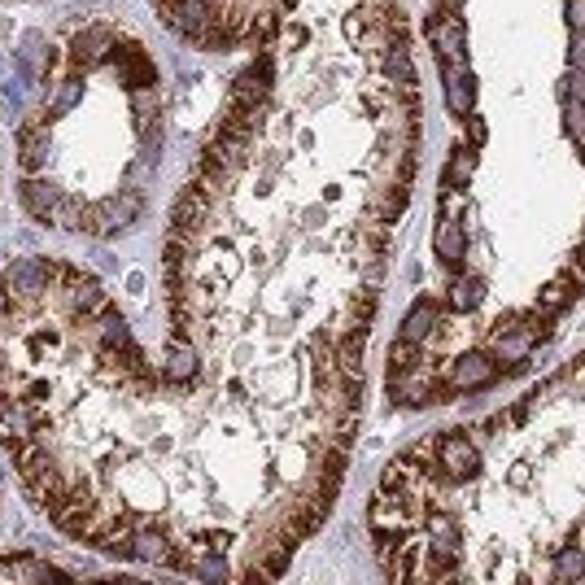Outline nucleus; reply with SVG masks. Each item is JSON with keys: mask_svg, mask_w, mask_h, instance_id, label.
Instances as JSON below:
<instances>
[{"mask_svg": "<svg viewBox=\"0 0 585 585\" xmlns=\"http://www.w3.org/2000/svg\"><path fill=\"white\" fill-rule=\"evenodd\" d=\"M585 577V546H568L555 555V581L559 585H577Z\"/></svg>", "mask_w": 585, "mask_h": 585, "instance_id": "obj_8", "label": "nucleus"}, {"mask_svg": "<svg viewBox=\"0 0 585 585\" xmlns=\"http://www.w3.org/2000/svg\"><path fill=\"white\" fill-rule=\"evenodd\" d=\"M437 324V302L433 297H420V302L411 306V315L402 319V332H398V341H407V345H420L428 332H433Z\"/></svg>", "mask_w": 585, "mask_h": 585, "instance_id": "obj_6", "label": "nucleus"}, {"mask_svg": "<svg viewBox=\"0 0 585 585\" xmlns=\"http://www.w3.org/2000/svg\"><path fill=\"white\" fill-rule=\"evenodd\" d=\"M433 254L446 262L450 271H459L463 258H468V232H463L455 219H446V214H441V223H437V232H433Z\"/></svg>", "mask_w": 585, "mask_h": 585, "instance_id": "obj_4", "label": "nucleus"}, {"mask_svg": "<svg viewBox=\"0 0 585 585\" xmlns=\"http://www.w3.org/2000/svg\"><path fill=\"white\" fill-rule=\"evenodd\" d=\"M293 551H297V537H293V533H284L276 546H267V555H262V572H267L271 581H276V577H284V568H289Z\"/></svg>", "mask_w": 585, "mask_h": 585, "instance_id": "obj_9", "label": "nucleus"}, {"mask_svg": "<svg viewBox=\"0 0 585 585\" xmlns=\"http://www.w3.org/2000/svg\"><path fill=\"white\" fill-rule=\"evenodd\" d=\"M551 585H559V581H551Z\"/></svg>", "mask_w": 585, "mask_h": 585, "instance_id": "obj_15", "label": "nucleus"}, {"mask_svg": "<svg viewBox=\"0 0 585 585\" xmlns=\"http://www.w3.org/2000/svg\"><path fill=\"white\" fill-rule=\"evenodd\" d=\"M572 262H577V276L585 280V241L577 245V254H572Z\"/></svg>", "mask_w": 585, "mask_h": 585, "instance_id": "obj_13", "label": "nucleus"}, {"mask_svg": "<svg viewBox=\"0 0 585 585\" xmlns=\"http://www.w3.org/2000/svg\"><path fill=\"white\" fill-rule=\"evenodd\" d=\"M193 568H197V577L210 581V585H223V581H228V555H206V551H201V555L193 559Z\"/></svg>", "mask_w": 585, "mask_h": 585, "instance_id": "obj_11", "label": "nucleus"}, {"mask_svg": "<svg viewBox=\"0 0 585 585\" xmlns=\"http://www.w3.org/2000/svg\"><path fill=\"white\" fill-rule=\"evenodd\" d=\"M433 455H437V468L450 476V485H463V481L481 476V450L468 437V428H450V433L433 437Z\"/></svg>", "mask_w": 585, "mask_h": 585, "instance_id": "obj_1", "label": "nucleus"}, {"mask_svg": "<svg viewBox=\"0 0 585 585\" xmlns=\"http://www.w3.org/2000/svg\"><path fill=\"white\" fill-rule=\"evenodd\" d=\"M498 376V363H489L485 354H468V358H455L450 363V393H463V389H485L489 380Z\"/></svg>", "mask_w": 585, "mask_h": 585, "instance_id": "obj_3", "label": "nucleus"}, {"mask_svg": "<svg viewBox=\"0 0 585 585\" xmlns=\"http://www.w3.org/2000/svg\"><path fill=\"white\" fill-rule=\"evenodd\" d=\"M0 572L9 577V585H53V572L31 564V559H9V564H0Z\"/></svg>", "mask_w": 585, "mask_h": 585, "instance_id": "obj_7", "label": "nucleus"}, {"mask_svg": "<svg viewBox=\"0 0 585 585\" xmlns=\"http://www.w3.org/2000/svg\"><path fill=\"white\" fill-rule=\"evenodd\" d=\"M572 297H577V284H572V280H555V284H546V289H542V297H537V310H542V315H559Z\"/></svg>", "mask_w": 585, "mask_h": 585, "instance_id": "obj_10", "label": "nucleus"}, {"mask_svg": "<svg viewBox=\"0 0 585 585\" xmlns=\"http://www.w3.org/2000/svg\"><path fill=\"white\" fill-rule=\"evenodd\" d=\"M245 585H271V577H267V572H262V568H254V572H249V577H245Z\"/></svg>", "mask_w": 585, "mask_h": 585, "instance_id": "obj_12", "label": "nucleus"}, {"mask_svg": "<svg viewBox=\"0 0 585 585\" xmlns=\"http://www.w3.org/2000/svg\"><path fill=\"white\" fill-rule=\"evenodd\" d=\"M162 385H175V389H197L201 380V363H197V350L188 341H171L162 354Z\"/></svg>", "mask_w": 585, "mask_h": 585, "instance_id": "obj_2", "label": "nucleus"}, {"mask_svg": "<svg viewBox=\"0 0 585 585\" xmlns=\"http://www.w3.org/2000/svg\"><path fill=\"white\" fill-rule=\"evenodd\" d=\"M110 585H149V581H136V577H118V581H110Z\"/></svg>", "mask_w": 585, "mask_h": 585, "instance_id": "obj_14", "label": "nucleus"}, {"mask_svg": "<svg viewBox=\"0 0 585 585\" xmlns=\"http://www.w3.org/2000/svg\"><path fill=\"white\" fill-rule=\"evenodd\" d=\"M131 551H136V559H149V564H175V546L171 537H166L162 529H140L131 533Z\"/></svg>", "mask_w": 585, "mask_h": 585, "instance_id": "obj_5", "label": "nucleus"}]
</instances>
